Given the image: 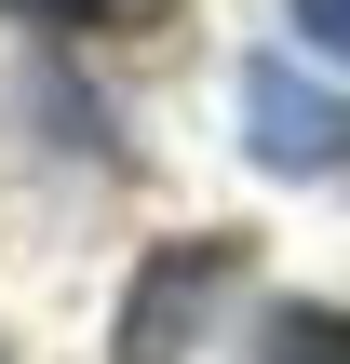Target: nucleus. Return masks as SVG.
<instances>
[{"mask_svg":"<svg viewBox=\"0 0 350 364\" xmlns=\"http://www.w3.org/2000/svg\"><path fill=\"white\" fill-rule=\"evenodd\" d=\"M297 27H310V41H324V54L350 68V0H297Z\"/></svg>","mask_w":350,"mask_h":364,"instance_id":"39448f33","label":"nucleus"},{"mask_svg":"<svg viewBox=\"0 0 350 364\" xmlns=\"http://www.w3.org/2000/svg\"><path fill=\"white\" fill-rule=\"evenodd\" d=\"M243 230H189V243H162L135 284H121V324H108V364H189V338H202V311L243 284Z\"/></svg>","mask_w":350,"mask_h":364,"instance_id":"f257e3e1","label":"nucleus"},{"mask_svg":"<svg viewBox=\"0 0 350 364\" xmlns=\"http://www.w3.org/2000/svg\"><path fill=\"white\" fill-rule=\"evenodd\" d=\"M243 149H256L270 176H350V95H324V81L283 68V54H256V68H243Z\"/></svg>","mask_w":350,"mask_h":364,"instance_id":"f03ea898","label":"nucleus"},{"mask_svg":"<svg viewBox=\"0 0 350 364\" xmlns=\"http://www.w3.org/2000/svg\"><path fill=\"white\" fill-rule=\"evenodd\" d=\"M0 14H27V27H67V41H148V27H175L189 0H0Z\"/></svg>","mask_w":350,"mask_h":364,"instance_id":"7ed1b4c3","label":"nucleus"},{"mask_svg":"<svg viewBox=\"0 0 350 364\" xmlns=\"http://www.w3.org/2000/svg\"><path fill=\"white\" fill-rule=\"evenodd\" d=\"M243 364H350V311H324V297H283L270 324H256V351Z\"/></svg>","mask_w":350,"mask_h":364,"instance_id":"20e7f679","label":"nucleus"}]
</instances>
